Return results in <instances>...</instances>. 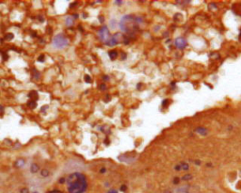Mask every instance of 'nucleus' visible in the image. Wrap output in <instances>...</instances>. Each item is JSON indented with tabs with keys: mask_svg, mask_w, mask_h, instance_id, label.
<instances>
[{
	"mask_svg": "<svg viewBox=\"0 0 241 193\" xmlns=\"http://www.w3.org/2000/svg\"><path fill=\"white\" fill-rule=\"evenodd\" d=\"M66 184L69 193H84L88 187L86 176L81 173H71L66 179Z\"/></svg>",
	"mask_w": 241,
	"mask_h": 193,
	"instance_id": "f257e3e1",
	"label": "nucleus"
},
{
	"mask_svg": "<svg viewBox=\"0 0 241 193\" xmlns=\"http://www.w3.org/2000/svg\"><path fill=\"white\" fill-rule=\"evenodd\" d=\"M68 44H69L68 39H67V38L63 34H58V35H56V36L54 37V39H53V45L56 48H58V49L64 48Z\"/></svg>",
	"mask_w": 241,
	"mask_h": 193,
	"instance_id": "f03ea898",
	"label": "nucleus"
},
{
	"mask_svg": "<svg viewBox=\"0 0 241 193\" xmlns=\"http://www.w3.org/2000/svg\"><path fill=\"white\" fill-rule=\"evenodd\" d=\"M98 36L101 39V41H104L105 44H107L108 41H109V39H110V35H109V31H108V27L105 26H104L102 28H101L99 30V32H98Z\"/></svg>",
	"mask_w": 241,
	"mask_h": 193,
	"instance_id": "7ed1b4c3",
	"label": "nucleus"
},
{
	"mask_svg": "<svg viewBox=\"0 0 241 193\" xmlns=\"http://www.w3.org/2000/svg\"><path fill=\"white\" fill-rule=\"evenodd\" d=\"M174 44L177 48H179V49H184L185 46H187V40L184 39V38H177V39L175 40L174 41Z\"/></svg>",
	"mask_w": 241,
	"mask_h": 193,
	"instance_id": "20e7f679",
	"label": "nucleus"
},
{
	"mask_svg": "<svg viewBox=\"0 0 241 193\" xmlns=\"http://www.w3.org/2000/svg\"><path fill=\"white\" fill-rule=\"evenodd\" d=\"M189 169V166L188 163H180L179 165L175 166V170L176 171H188Z\"/></svg>",
	"mask_w": 241,
	"mask_h": 193,
	"instance_id": "39448f33",
	"label": "nucleus"
},
{
	"mask_svg": "<svg viewBox=\"0 0 241 193\" xmlns=\"http://www.w3.org/2000/svg\"><path fill=\"white\" fill-rule=\"evenodd\" d=\"M117 44H118V35L116 34V35L110 37V39H109V41L105 44L109 45V46H113V45H115Z\"/></svg>",
	"mask_w": 241,
	"mask_h": 193,
	"instance_id": "423d86ee",
	"label": "nucleus"
},
{
	"mask_svg": "<svg viewBox=\"0 0 241 193\" xmlns=\"http://www.w3.org/2000/svg\"><path fill=\"white\" fill-rule=\"evenodd\" d=\"M195 131H196V133H198L199 135H201V136H206L207 135V129L204 128V127H199L195 130Z\"/></svg>",
	"mask_w": 241,
	"mask_h": 193,
	"instance_id": "0eeeda50",
	"label": "nucleus"
},
{
	"mask_svg": "<svg viewBox=\"0 0 241 193\" xmlns=\"http://www.w3.org/2000/svg\"><path fill=\"white\" fill-rule=\"evenodd\" d=\"M25 164H26V161H25L24 159H18V160L15 161L14 166L16 168H18V169H20V168H23L25 166Z\"/></svg>",
	"mask_w": 241,
	"mask_h": 193,
	"instance_id": "6e6552de",
	"label": "nucleus"
},
{
	"mask_svg": "<svg viewBox=\"0 0 241 193\" xmlns=\"http://www.w3.org/2000/svg\"><path fill=\"white\" fill-rule=\"evenodd\" d=\"M65 23H66V26L67 27H72L74 24V19L71 17V16H68V17L66 18L65 20Z\"/></svg>",
	"mask_w": 241,
	"mask_h": 193,
	"instance_id": "1a4fd4ad",
	"label": "nucleus"
},
{
	"mask_svg": "<svg viewBox=\"0 0 241 193\" xmlns=\"http://www.w3.org/2000/svg\"><path fill=\"white\" fill-rule=\"evenodd\" d=\"M108 55H109V58H110L111 60H115V58H117V56H118V53H117V51H115V50H112V51H109Z\"/></svg>",
	"mask_w": 241,
	"mask_h": 193,
	"instance_id": "9d476101",
	"label": "nucleus"
},
{
	"mask_svg": "<svg viewBox=\"0 0 241 193\" xmlns=\"http://www.w3.org/2000/svg\"><path fill=\"white\" fill-rule=\"evenodd\" d=\"M30 171H31V173H38V171H39V166H38L37 164H32L31 168H30Z\"/></svg>",
	"mask_w": 241,
	"mask_h": 193,
	"instance_id": "9b49d317",
	"label": "nucleus"
},
{
	"mask_svg": "<svg viewBox=\"0 0 241 193\" xmlns=\"http://www.w3.org/2000/svg\"><path fill=\"white\" fill-rule=\"evenodd\" d=\"M28 96L30 97V99L32 100V101H36V99L38 98V94L36 93V91H31Z\"/></svg>",
	"mask_w": 241,
	"mask_h": 193,
	"instance_id": "f8f14e48",
	"label": "nucleus"
},
{
	"mask_svg": "<svg viewBox=\"0 0 241 193\" xmlns=\"http://www.w3.org/2000/svg\"><path fill=\"white\" fill-rule=\"evenodd\" d=\"M176 193H188V190L187 189V187H180L178 190H177Z\"/></svg>",
	"mask_w": 241,
	"mask_h": 193,
	"instance_id": "ddd939ff",
	"label": "nucleus"
},
{
	"mask_svg": "<svg viewBox=\"0 0 241 193\" xmlns=\"http://www.w3.org/2000/svg\"><path fill=\"white\" fill-rule=\"evenodd\" d=\"M41 175L43 176V177H47L49 175V171L47 170H43L41 171Z\"/></svg>",
	"mask_w": 241,
	"mask_h": 193,
	"instance_id": "4468645a",
	"label": "nucleus"
},
{
	"mask_svg": "<svg viewBox=\"0 0 241 193\" xmlns=\"http://www.w3.org/2000/svg\"><path fill=\"white\" fill-rule=\"evenodd\" d=\"M192 178V176L190 175V174H187L185 176H184L183 177V180H189V179H191Z\"/></svg>",
	"mask_w": 241,
	"mask_h": 193,
	"instance_id": "2eb2a0df",
	"label": "nucleus"
},
{
	"mask_svg": "<svg viewBox=\"0 0 241 193\" xmlns=\"http://www.w3.org/2000/svg\"><path fill=\"white\" fill-rule=\"evenodd\" d=\"M47 193H63V192L60 191V190H58V189H54V190H50V191H48Z\"/></svg>",
	"mask_w": 241,
	"mask_h": 193,
	"instance_id": "dca6fc26",
	"label": "nucleus"
},
{
	"mask_svg": "<svg viewBox=\"0 0 241 193\" xmlns=\"http://www.w3.org/2000/svg\"><path fill=\"white\" fill-rule=\"evenodd\" d=\"M85 80H86L87 82H91V78H90V76H89V75H86Z\"/></svg>",
	"mask_w": 241,
	"mask_h": 193,
	"instance_id": "f3484780",
	"label": "nucleus"
},
{
	"mask_svg": "<svg viewBox=\"0 0 241 193\" xmlns=\"http://www.w3.org/2000/svg\"><path fill=\"white\" fill-rule=\"evenodd\" d=\"M107 193H118V192H117V190H115V189H111V190L108 191Z\"/></svg>",
	"mask_w": 241,
	"mask_h": 193,
	"instance_id": "a211bd4d",
	"label": "nucleus"
},
{
	"mask_svg": "<svg viewBox=\"0 0 241 193\" xmlns=\"http://www.w3.org/2000/svg\"><path fill=\"white\" fill-rule=\"evenodd\" d=\"M44 57L43 55H41V57L39 58V60H41V61H43V60H44Z\"/></svg>",
	"mask_w": 241,
	"mask_h": 193,
	"instance_id": "6ab92c4d",
	"label": "nucleus"
},
{
	"mask_svg": "<svg viewBox=\"0 0 241 193\" xmlns=\"http://www.w3.org/2000/svg\"><path fill=\"white\" fill-rule=\"evenodd\" d=\"M125 189H126V187H125V186H122V190L124 191Z\"/></svg>",
	"mask_w": 241,
	"mask_h": 193,
	"instance_id": "aec40b11",
	"label": "nucleus"
},
{
	"mask_svg": "<svg viewBox=\"0 0 241 193\" xmlns=\"http://www.w3.org/2000/svg\"><path fill=\"white\" fill-rule=\"evenodd\" d=\"M33 193H38V192H33Z\"/></svg>",
	"mask_w": 241,
	"mask_h": 193,
	"instance_id": "412c9836",
	"label": "nucleus"
}]
</instances>
